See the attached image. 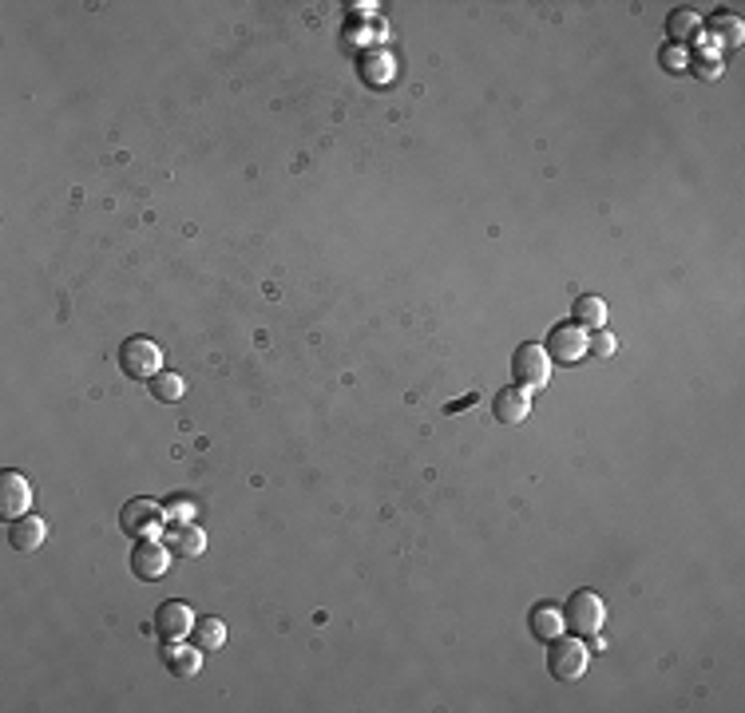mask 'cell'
<instances>
[{
	"label": "cell",
	"instance_id": "obj_1",
	"mask_svg": "<svg viewBox=\"0 0 745 713\" xmlns=\"http://www.w3.org/2000/svg\"><path fill=\"white\" fill-rule=\"evenodd\" d=\"M591 666V646L575 634H559L555 642H547V674L555 682H579Z\"/></svg>",
	"mask_w": 745,
	"mask_h": 713
},
{
	"label": "cell",
	"instance_id": "obj_2",
	"mask_svg": "<svg viewBox=\"0 0 745 713\" xmlns=\"http://www.w3.org/2000/svg\"><path fill=\"white\" fill-rule=\"evenodd\" d=\"M119 369L131 381H155L163 373V349L151 337H127L119 345Z\"/></svg>",
	"mask_w": 745,
	"mask_h": 713
},
{
	"label": "cell",
	"instance_id": "obj_3",
	"mask_svg": "<svg viewBox=\"0 0 745 713\" xmlns=\"http://www.w3.org/2000/svg\"><path fill=\"white\" fill-rule=\"evenodd\" d=\"M163 523H167V511L151 496H135L119 508V531L131 535V539H155L163 531Z\"/></svg>",
	"mask_w": 745,
	"mask_h": 713
},
{
	"label": "cell",
	"instance_id": "obj_4",
	"mask_svg": "<svg viewBox=\"0 0 745 713\" xmlns=\"http://www.w3.org/2000/svg\"><path fill=\"white\" fill-rule=\"evenodd\" d=\"M551 365H555V361H551L547 349L535 345V341H524V345L512 353V377H516V385L528 389V393L547 389V381H551Z\"/></svg>",
	"mask_w": 745,
	"mask_h": 713
},
{
	"label": "cell",
	"instance_id": "obj_5",
	"mask_svg": "<svg viewBox=\"0 0 745 713\" xmlns=\"http://www.w3.org/2000/svg\"><path fill=\"white\" fill-rule=\"evenodd\" d=\"M563 618H567V626H571L579 638H591V634H599L603 622H607V603H603V595H595V591L583 587V591H575V595L567 599Z\"/></svg>",
	"mask_w": 745,
	"mask_h": 713
},
{
	"label": "cell",
	"instance_id": "obj_6",
	"mask_svg": "<svg viewBox=\"0 0 745 713\" xmlns=\"http://www.w3.org/2000/svg\"><path fill=\"white\" fill-rule=\"evenodd\" d=\"M195 622H199V618L191 611V603H183V599L159 603V607H155V618H151L159 642H183V638H191V634H195Z\"/></svg>",
	"mask_w": 745,
	"mask_h": 713
},
{
	"label": "cell",
	"instance_id": "obj_7",
	"mask_svg": "<svg viewBox=\"0 0 745 713\" xmlns=\"http://www.w3.org/2000/svg\"><path fill=\"white\" fill-rule=\"evenodd\" d=\"M171 559L175 555H171V547L163 539H135V547H131V575L139 583H159L167 575Z\"/></svg>",
	"mask_w": 745,
	"mask_h": 713
},
{
	"label": "cell",
	"instance_id": "obj_8",
	"mask_svg": "<svg viewBox=\"0 0 745 713\" xmlns=\"http://www.w3.org/2000/svg\"><path fill=\"white\" fill-rule=\"evenodd\" d=\"M587 341H591V333L583 329V325H575V321H563V325H555L551 329V337H547V357L551 361H563V365H579L583 357H587Z\"/></svg>",
	"mask_w": 745,
	"mask_h": 713
},
{
	"label": "cell",
	"instance_id": "obj_9",
	"mask_svg": "<svg viewBox=\"0 0 745 713\" xmlns=\"http://www.w3.org/2000/svg\"><path fill=\"white\" fill-rule=\"evenodd\" d=\"M28 511H32V480L16 468H4L0 472V515L12 523Z\"/></svg>",
	"mask_w": 745,
	"mask_h": 713
},
{
	"label": "cell",
	"instance_id": "obj_10",
	"mask_svg": "<svg viewBox=\"0 0 745 713\" xmlns=\"http://www.w3.org/2000/svg\"><path fill=\"white\" fill-rule=\"evenodd\" d=\"M163 666L175 678H195L203 670V646H195L187 638L183 642H163Z\"/></svg>",
	"mask_w": 745,
	"mask_h": 713
},
{
	"label": "cell",
	"instance_id": "obj_11",
	"mask_svg": "<svg viewBox=\"0 0 745 713\" xmlns=\"http://www.w3.org/2000/svg\"><path fill=\"white\" fill-rule=\"evenodd\" d=\"M702 16L694 12V8H670V16H666V36H670V44L674 48H690V44H698L702 40Z\"/></svg>",
	"mask_w": 745,
	"mask_h": 713
},
{
	"label": "cell",
	"instance_id": "obj_12",
	"mask_svg": "<svg viewBox=\"0 0 745 713\" xmlns=\"http://www.w3.org/2000/svg\"><path fill=\"white\" fill-rule=\"evenodd\" d=\"M163 543L171 547V555L179 559H195L207 551V531L199 523H171V531L163 535Z\"/></svg>",
	"mask_w": 745,
	"mask_h": 713
},
{
	"label": "cell",
	"instance_id": "obj_13",
	"mask_svg": "<svg viewBox=\"0 0 745 713\" xmlns=\"http://www.w3.org/2000/svg\"><path fill=\"white\" fill-rule=\"evenodd\" d=\"M492 408H496V420L500 424H524L532 416V393L520 389V385H508V389L496 393Z\"/></svg>",
	"mask_w": 745,
	"mask_h": 713
},
{
	"label": "cell",
	"instance_id": "obj_14",
	"mask_svg": "<svg viewBox=\"0 0 745 713\" xmlns=\"http://www.w3.org/2000/svg\"><path fill=\"white\" fill-rule=\"evenodd\" d=\"M44 539H48V523H44L40 515H32V511L8 523V543H12L16 551H40Z\"/></svg>",
	"mask_w": 745,
	"mask_h": 713
},
{
	"label": "cell",
	"instance_id": "obj_15",
	"mask_svg": "<svg viewBox=\"0 0 745 713\" xmlns=\"http://www.w3.org/2000/svg\"><path fill=\"white\" fill-rule=\"evenodd\" d=\"M528 630H532L535 642H555V638L567 630L563 607H555V603H535L532 614H528Z\"/></svg>",
	"mask_w": 745,
	"mask_h": 713
},
{
	"label": "cell",
	"instance_id": "obj_16",
	"mask_svg": "<svg viewBox=\"0 0 745 713\" xmlns=\"http://www.w3.org/2000/svg\"><path fill=\"white\" fill-rule=\"evenodd\" d=\"M571 313H575V325H583V329H603L607 325V302L599 294H579Z\"/></svg>",
	"mask_w": 745,
	"mask_h": 713
},
{
	"label": "cell",
	"instance_id": "obj_17",
	"mask_svg": "<svg viewBox=\"0 0 745 713\" xmlns=\"http://www.w3.org/2000/svg\"><path fill=\"white\" fill-rule=\"evenodd\" d=\"M710 32L718 36V44H722V48H738V44L745 40L742 16H734V12H718V16L710 20Z\"/></svg>",
	"mask_w": 745,
	"mask_h": 713
},
{
	"label": "cell",
	"instance_id": "obj_18",
	"mask_svg": "<svg viewBox=\"0 0 745 713\" xmlns=\"http://www.w3.org/2000/svg\"><path fill=\"white\" fill-rule=\"evenodd\" d=\"M183 393H187V381L179 377V373H159L155 381H151V397L155 401H163V405H175V401H183Z\"/></svg>",
	"mask_w": 745,
	"mask_h": 713
},
{
	"label": "cell",
	"instance_id": "obj_19",
	"mask_svg": "<svg viewBox=\"0 0 745 713\" xmlns=\"http://www.w3.org/2000/svg\"><path fill=\"white\" fill-rule=\"evenodd\" d=\"M191 638H195L203 650H222V646H226V622H222V618H199Z\"/></svg>",
	"mask_w": 745,
	"mask_h": 713
},
{
	"label": "cell",
	"instance_id": "obj_20",
	"mask_svg": "<svg viewBox=\"0 0 745 713\" xmlns=\"http://www.w3.org/2000/svg\"><path fill=\"white\" fill-rule=\"evenodd\" d=\"M615 349H619V345H615V337H611L607 329H595V333H591V341H587V353H595L599 361L615 357Z\"/></svg>",
	"mask_w": 745,
	"mask_h": 713
},
{
	"label": "cell",
	"instance_id": "obj_21",
	"mask_svg": "<svg viewBox=\"0 0 745 713\" xmlns=\"http://www.w3.org/2000/svg\"><path fill=\"white\" fill-rule=\"evenodd\" d=\"M163 511H167V523H195V504L191 500H171Z\"/></svg>",
	"mask_w": 745,
	"mask_h": 713
}]
</instances>
